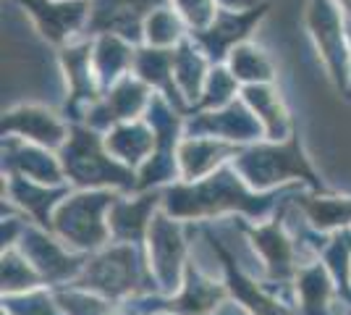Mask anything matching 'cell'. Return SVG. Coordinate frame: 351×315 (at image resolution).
<instances>
[{
  "label": "cell",
  "mask_w": 351,
  "mask_h": 315,
  "mask_svg": "<svg viewBox=\"0 0 351 315\" xmlns=\"http://www.w3.org/2000/svg\"><path fill=\"white\" fill-rule=\"evenodd\" d=\"M108 208H113V197L76 195L60 205L53 221L66 242L76 247H95L110 231V226L105 224Z\"/></svg>",
  "instance_id": "obj_1"
},
{
  "label": "cell",
  "mask_w": 351,
  "mask_h": 315,
  "mask_svg": "<svg viewBox=\"0 0 351 315\" xmlns=\"http://www.w3.org/2000/svg\"><path fill=\"white\" fill-rule=\"evenodd\" d=\"M168 205H171V213H178V215L223 208H260V202H254V197L247 195L228 171H220L218 176H213L205 184H197L194 189H173L168 195Z\"/></svg>",
  "instance_id": "obj_2"
},
{
  "label": "cell",
  "mask_w": 351,
  "mask_h": 315,
  "mask_svg": "<svg viewBox=\"0 0 351 315\" xmlns=\"http://www.w3.org/2000/svg\"><path fill=\"white\" fill-rule=\"evenodd\" d=\"M66 155H69V161H66L69 171L76 176V181H84V184H100V181L129 184V174L118 163H113L110 158L100 155L87 135H76Z\"/></svg>",
  "instance_id": "obj_3"
},
{
  "label": "cell",
  "mask_w": 351,
  "mask_h": 315,
  "mask_svg": "<svg viewBox=\"0 0 351 315\" xmlns=\"http://www.w3.org/2000/svg\"><path fill=\"white\" fill-rule=\"evenodd\" d=\"M134 279H136V257L129 247H118V250L105 253L87 268L89 286L100 289L105 294H121V292L132 289Z\"/></svg>",
  "instance_id": "obj_4"
},
{
  "label": "cell",
  "mask_w": 351,
  "mask_h": 315,
  "mask_svg": "<svg viewBox=\"0 0 351 315\" xmlns=\"http://www.w3.org/2000/svg\"><path fill=\"white\" fill-rule=\"evenodd\" d=\"M239 168L257 187H265L270 181H283V176H289V174H307L309 176L307 165L302 163V158L296 152H252L239 161Z\"/></svg>",
  "instance_id": "obj_5"
},
{
  "label": "cell",
  "mask_w": 351,
  "mask_h": 315,
  "mask_svg": "<svg viewBox=\"0 0 351 315\" xmlns=\"http://www.w3.org/2000/svg\"><path fill=\"white\" fill-rule=\"evenodd\" d=\"M149 240H152V263H155L158 276L162 281L176 284V273H178V263H181V253H184V244H181L176 226H171V221H165V218H155V224L149 229Z\"/></svg>",
  "instance_id": "obj_6"
},
{
  "label": "cell",
  "mask_w": 351,
  "mask_h": 315,
  "mask_svg": "<svg viewBox=\"0 0 351 315\" xmlns=\"http://www.w3.org/2000/svg\"><path fill=\"white\" fill-rule=\"evenodd\" d=\"M8 132H19V135H27L29 139L40 142V145H58L63 139V126L53 119L50 113L37 110V108H24V110H16L8 116V121L3 124Z\"/></svg>",
  "instance_id": "obj_7"
},
{
  "label": "cell",
  "mask_w": 351,
  "mask_h": 315,
  "mask_svg": "<svg viewBox=\"0 0 351 315\" xmlns=\"http://www.w3.org/2000/svg\"><path fill=\"white\" fill-rule=\"evenodd\" d=\"M152 145H155V135H149L142 126H121L108 139V150H113L118 161H126V163H139Z\"/></svg>",
  "instance_id": "obj_8"
},
{
  "label": "cell",
  "mask_w": 351,
  "mask_h": 315,
  "mask_svg": "<svg viewBox=\"0 0 351 315\" xmlns=\"http://www.w3.org/2000/svg\"><path fill=\"white\" fill-rule=\"evenodd\" d=\"M27 240H29V257L34 260L37 268H43L45 276L58 279V276H69L76 270V263L60 253L56 242L37 237V234H27Z\"/></svg>",
  "instance_id": "obj_9"
},
{
  "label": "cell",
  "mask_w": 351,
  "mask_h": 315,
  "mask_svg": "<svg viewBox=\"0 0 351 315\" xmlns=\"http://www.w3.org/2000/svg\"><path fill=\"white\" fill-rule=\"evenodd\" d=\"M149 210H152V200L149 197H145L142 202H134V205H129V202L126 205H116L108 213V226L121 240H134V237L142 234Z\"/></svg>",
  "instance_id": "obj_10"
},
{
  "label": "cell",
  "mask_w": 351,
  "mask_h": 315,
  "mask_svg": "<svg viewBox=\"0 0 351 315\" xmlns=\"http://www.w3.org/2000/svg\"><path fill=\"white\" fill-rule=\"evenodd\" d=\"M223 152H226L223 145H213V142H202V139L186 142V145L181 148V168H184V176H186V179H194V176L210 171V168L220 161Z\"/></svg>",
  "instance_id": "obj_11"
},
{
  "label": "cell",
  "mask_w": 351,
  "mask_h": 315,
  "mask_svg": "<svg viewBox=\"0 0 351 315\" xmlns=\"http://www.w3.org/2000/svg\"><path fill=\"white\" fill-rule=\"evenodd\" d=\"M254 244H260L267 266L273 268V276H283L286 270L291 268V250H289V242L278 234L276 226H267V229H260L254 234Z\"/></svg>",
  "instance_id": "obj_12"
},
{
  "label": "cell",
  "mask_w": 351,
  "mask_h": 315,
  "mask_svg": "<svg viewBox=\"0 0 351 315\" xmlns=\"http://www.w3.org/2000/svg\"><path fill=\"white\" fill-rule=\"evenodd\" d=\"M299 292H302V305L309 315H322L325 310V302H328V294H330V284L325 279V273L320 268H309L302 273V284H299Z\"/></svg>",
  "instance_id": "obj_13"
},
{
  "label": "cell",
  "mask_w": 351,
  "mask_h": 315,
  "mask_svg": "<svg viewBox=\"0 0 351 315\" xmlns=\"http://www.w3.org/2000/svg\"><path fill=\"white\" fill-rule=\"evenodd\" d=\"M247 95H249V100L254 103V110H257V113L263 116L265 124H267V132L273 135V139H280L278 135L286 132V119H283V113H280V105H278V100L273 97V92L252 87Z\"/></svg>",
  "instance_id": "obj_14"
},
{
  "label": "cell",
  "mask_w": 351,
  "mask_h": 315,
  "mask_svg": "<svg viewBox=\"0 0 351 315\" xmlns=\"http://www.w3.org/2000/svg\"><path fill=\"white\" fill-rule=\"evenodd\" d=\"M307 210L320 229L343 226L351 221V200H317V202H309Z\"/></svg>",
  "instance_id": "obj_15"
},
{
  "label": "cell",
  "mask_w": 351,
  "mask_h": 315,
  "mask_svg": "<svg viewBox=\"0 0 351 315\" xmlns=\"http://www.w3.org/2000/svg\"><path fill=\"white\" fill-rule=\"evenodd\" d=\"M37 284V273L16 255H5L3 257V286L8 292L14 289H27V286Z\"/></svg>",
  "instance_id": "obj_16"
},
{
  "label": "cell",
  "mask_w": 351,
  "mask_h": 315,
  "mask_svg": "<svg viewBox=\"0 0 351 315\" xmlns=\"http://www.w3.org/2000/svg\"><path fill=\"white\" fill-rule=\"evenodd\" d=\"M260 50L252 47H239L234 50V71L244 79H267L270 76V66L263 56H257Z\"/></svg>",
  "instance_id": "obj_17"
},
{
  "label": "cell",
  "mask_w": 351,
  "mask_h": 315,
  "mask_svg": "<svg viewBox=\"0 0 351 315\" xmlns=\"http://www.w3.org/2000/svg\"><path fill=\"white\" fill-rule=\"evenodd\" d=\"M113 108H116L118 119H132L134 113L145 105V90L139 84H132V82H123L118 84L116 92H113Z\"/></svg>",
  "instance_id": "obj_18"
},
{
  "label": "cell",
  "mask_w": 351,
  "mask_h": 315,
  "mask_svg": "<svg viewBox=\"0 0 351 315\" xmlns=\"http://www.w3.org/2000/svg\"><path fill=\"white\" fill-rule=\"evenodd\" d=\"M60 302L71 315H108L105 302L87 297V294H63Z\"/></svg>",
  "instance_id": "obj_19"
},
{
  "label": "cell",
  "mask_w": 351,
  "mask_h": 315,
  "mask_svg": "<svg viewBox=\"0 0 351 315\" xmlns=\"http://www.w3.org/2000/svg\"><path fill=\"white\" fill-rule=\"evenodd\" d=\"M8 307H11V313H16V315H56L53 302L47 300L45 294H29V297H24V300H11Z\"/></svg>",
  "instance_id": "obj_20"
},
{
  "label": "cell",
  "mask_w": 351,
  "mask_h": 315,
  "mask_svg": "<svg viewBox=\"0 0 351 315\" xmlns=\"http://www.w3.org/2000/svg\"><path fill=\"white\" fill-rule=\"evenodd\" d=\"M14 192L16 197H21V202L24 205H29L32 213L34 215H40V218H45V208H50V195H34V189H32L29 184H21V181H14Z\"/></svg>",
  "instance_id": "obj_21"
},
{
  "label": "cell",
  "mask_w": 351,
  "mask_h": 315,
  "mask_svg": "<svg viewBox=\"0 0 351 315\" xmlns=\"http://www.w3.org/2000/svg\"><path fill=\"white\" fill-rule=\"evenodd\" d=\"M220 79H223V71H215V76H213V90H210V92H223ZM220 100H226V97H223V95H218V97H207V103H215V105H218Z\"/></svg>",
  "instance_id": "obj_22"
}]
</instances>
